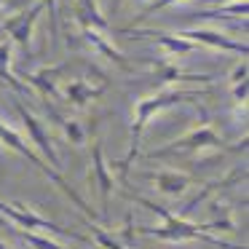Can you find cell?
I'll return each instance as SVG.
<instances>
[{
    "instance_id": "obj_3",
    "label": "cell",
    "mask_w": 249,
    "mask_h": 249,
    "mask_svg": "<svg viewBox=\"0 0 249 249\" xmlns=\"http://www.w3.org/2000/svg\"><path fill=\"white\" fill-rule=\"evenodd\" d=\"M0 140L6 142V145H8V147H11V150H17V153H19V156H24V158H27V161H33V163H35V166H38V169H40V172H43V174H46V177H49V179H51V182H56V185H59V188H62V190H65V196H67V198H72V204H75V206H78V209H83V212H86V214H89V217H94V212H91V209H89V204H86V201H83V198H81V196H78V193H75V190H72V188H70V182H67V179H65V177H62V174H59V172H56V169H54V166H46V163H43V158H38V156H35V153H33V147H30V145H27V142H24V140H22V137H19V134H17V131H14V129H8V126H6V124H3V121H0Z\"/></svg>"
},
{
    "instance_id": "obj_27",
    "label": "cell",
    "mask_w": 249,
    "mask_h": 249,
    "mask_svg": "<svg viewBox=\"0 0 249 249\" xmlns=\"http://www.w3.org/2000/svg\"><path fill=\"white\" fill-rule=\"evenodd\" d=\"M0 222H3V217H0Z\"/></svg>"
},
{
    "instance_id": "obj_24",
    "label": "cell",
    "mask_w": 249,
    "mask_h": 249,
    "mask_svg": "<svg viewBox=\"0 0 249 249\" xmlns=\"http://www.w3.org/2000/svg\"><path fill=\"white\" fill-rule=\"evenodd\" d=\"M121 6H124V0H115V3H113V8H115V11H118Z\"/></svg>"
},
{
    "instance_id": "obj_7",
    "label": "cell",
    "mask_w": 249,
    "mask_h": 249,
    "mask_svg": "<svg viewBox=\"0 0 249 249\" xmlns=\"http://www.w3.org/2000/svg\"><path fill=\"white\" fill-rule=\"evenodd\" d=\"M94 182L99 190V204H102V217H107L110 209V196H113L115 179L110 174L107 163H105V153H102V140H94Z\"/></svg>"
},
{
    "instance_id": "obj_15",
    "label": "cell",
    "mask_w": 249,
    "mask_h": 249,
    "mask_svg": "<svg viewBox=\"0 0 249 249\" xmlns=\"http://www.w3.org/2000/svg\"><path fill=\"white\" fill-rule=\"evenodd\" d=\"M153 179H156L158 190H163V193H169V196L182 193V190H188V185L193 182L190 177H185V174H179V172H158V174H153Z\"/></svg>"
},
{
    "instance_id": "obj_6",
    "label": "cell",
    "mask_w": 249,
    "mask_h": 249,
    "mask_svg": "<svg viewBox=\"0 0 249 249\" xmlns=\"http://www.w3.org/2000/svg\"><path fill=\"white\" fill-rule=\"evenodd\" d=\"M0 217H8L14 220L22 231H49V233H65L56 222L46 220V217L35 214V212H27L22 204H3L0 201Z\"/></svg>"
},
{
    "instance_id": "obj_10",
    "label": "cell",
    "mask_w": 249,
    "mask_h": 249,
    "mask_svg": "<svg viewBox=\"0 0 249 249\" xmlns=\"http://www.w3.org/2000/svg\"><path fill=\"white\" fill-rule=\"evenodd\" d=\"M75 19L81 24V30L89 27V30H97V33L110 30V22L107 17H102L97 0H75Z\"/></svg>"
},
{
    "instance_id": "obj_16",
    "label": "cell",
    "mask_w": 249,
    "mask_h": 249,
    "mask_svg": "<svg viewBox=\"0 0 249 249\" xmlns=\"http://www.w3.org/2000/svg\"><path fill=\"white\" fill-rule=\"evenodd\" d=\"M8 59H11V43H0V78L6 83H11L17 91H30V86H24V83H19L17 78L8 72Z\"/></svg>"
},
{
    "instance_id": "obj_26",
    "label": "cell",
    "mask_w": 249,
    "mask_h": 249,
    "mask_svg": "<svg viewBox=\"0 0 249 249\" xmlns=\"http://www.w3.org/2000/svg\"><path fill=\"white\" fill-rule=\"evenodd\" d=\"M0 6H3V0H0Z\"/></svg>"
},
{
    "instance_id": "obj_18",
    "label": "cell",
    "mask_w": 249,
    "mask_h": 249,
    "mask_svg": "<svg viewBox=\"0 0 249 249\" xmlns=\"http://www.w3.org/2000/svg\"><path fill=\"white\" fill-rule=\"evenodd\" d=\"M91 231H94V238H97V244H102L105 249H124L113 236H107V231H102V228H94V225H91Z\"/></svg>"
},
{
    "instance_id": "obj_14",
    "label": "cell",
    "mask_w": 249,
    "mask_h": 249,
    "mask_svg": "<svg viewBox=\"0 0 249 249\" xmlns=\"http://www.w3.org/2000/svg\"><path fill=\"white\" fill-rule=\"evenodd\" d=\"M105 86H91L89 81H67V102L72 105H86L91 102V99H97L99 94H102Z\"/></svg>"
},
{
    "instance_id": "obj_22",
    "label": "cell",
    "mask_w": 249,
    "mask_h": 249,
    "mask_svg": "<svg viewBox=\"0 0 249 249\" xmlns=\"http://www.w3.org/2000/svg\"><path fill=\"white\" fill-rule=\"evenodd\" d=\"M241 81H247V62H241V65L233 70V75H231V83L236 86V83H241Z\"/></svg>"
},
{
    "instance_id": "obj_11",
    "label": "cell",
    "mask_w": 249,
    "mask_h": 249,
    "mask_svg": "<svg viewBox=\"0 0 249 249\" xmlns=\"http://www.w3.org/2000/svg\"><path fill=\"white\" fill-rule=\"evenodd\" d=\"M134 35H137V38H153V40H158V43H161L169 54H188V51H193V46H196V43H190V40H185V38L166 35V33H156V30H137Z\"/></svg>"
},
{
    "instance_id": "obj_17",
    "label": "cell",
    "mask_w": 249,
    "mask_h": 249,
    "mask_svg": "<svg viewBox=\"0 0 249 249\" xmlns=\"http://www.w3.org/2000/svg\"><path fill=\"white\" fill-rule=\"evenodd\" d=\"M17 236L19 238H24L27 244H33L35 249H62V247H56V244H51L49 238H43V236H38V233H27V231H17Z\"/></svg>"
},
{
    "instance_id": "obj_1",
    "label": "cell",
    "mask_w": 249,
    "mask_h": 249,
    "mask_svg": "<svg viewBox=\"0 0 249 249\" xmlns=\"http://www.w3.org/2000/svg\"><path fill=\"white\" fill-rule=\"evenodd\" d=\"M201 97H204V91H179V89H174V91H161V94H156V97L140 99V102H137V113H134V124H131V142H129L131 147H129V156L121 161V172H126V169L131 166V161L137 158L140 137H142V131H145L147 121H150L158 110H166V107H172V105H177V102L201 99Z\"/></svg>"
},
{
    "instance_id": "obj_2",
    "label": "cell",
    "mask_w": 249,
    "mask_h": 249,
    "mask_svg": "<svg viewBox=\"0 0 249 249\" xmlns=\"http://www.w3.org/2000/svg\"><path fill=\"white\" fill-rule=\"evenodd\" d=\"M134 201L137 204H142V206H147V209H153L158 217H163V225L161 228H142V233H147V236H156V238H163V241H209V244H217V247H231V244H225L222 238H214V236H209V228L206 225H193V222H185V220H179V217H174L169 209H163V206H158V204H153V201H147V198H137L134 196Z\"/></svg>"
},
{
    "instance_id": "obj_12",
    "label": "cell",
    "mask_w": 249,
    "mask_h": 249,
    "mask_svg": "<svg viewBox=\"0 0 249 249\" xmlns=\"http://www.w3.org/2000/svg\"><path fill=\"white\" fill-rule=\"evenodd\" d=\"M83 38H86L89 43H91L94 49H97L99 54H102V56H107L110 62H115V65H121L124 70H131V65L126 62V56L121 54V51L115 49V46H110V43H107V38H102V35H99L97 30H89V27H83Z\"/></svg>"
},
{
    "instance_id": "obj_8",
    "label": "cell",
    "mask_w": 249,
    "mask_h": 249,
    "mask_svg": "<svg viewBox=\"0 0 249 249\" xmlns=\"http://www.w3.org/2000/svg\"><path fill=\"white\" fill-rule=\"evenodd\" d=\"M177 38H185L190 43H201V46H212V49H222V51H233V54H244L247 56V43H238L231 40L228 35L220 33H209V30H188V33H179Z\"/></svg>"
},
{
    "instance_id": "obj_21",
    "label": "cell",
    "mask_w": 249,
    "mask_h": 249,
    "mask_svg": "<svg viewBox=\"0 0 249 249\" xmlns=\"http://www.w3.org/2000/svg\"><path fill=\"white\" fill-rule=\"evenodd\" d=\"M43 3V8L51 14V35H56V30H59V17H56V0H40Z\"/></svg>"
},
{
    "instance_id": "obj_9",
    "label": "cell",
    "mask_w": 249,
    "mask_h": 249,
    "mask_svg": "<svg viewBox=\"0 0 249 249\" xmlns=\"http://www.w3.org/2000/svg\"><path fill=\"white\" fill-rule=\"evenodd\" d=\"M17 110H19V115H22L24 126H27V131H30V140L38 145V150L43 153L46 158H51V163H54V166H59V158H56V150H54V145H51L49 134H46L43 124H40V121L35 118V115L24 107V105H17Z\"/></svg>"
},
{
    "instance_id": "obj_5",
    "label": "cell",
    "mask_w": 249,
    "mask_h": 249,
    "mask_svg": "<svg viewBox=\"0 0 249 249\" xmlns=\"http://www.w3.org/2000/svg\"><path fill=\"white\" fill-rule=\"evenodd\" d=\"M46 8H43V3H35L30 11H22V14H17V17H11V19H6L3 22V30L8 33V38L14 40V43L19 46V49L27 54L30 51V38H33V27H35V22H38V17L43 14Z\"/></svg>"
},
{
    "instance_id": "obj_25",
    "label": "cell",
    "mask_w": 249,
    "mask_h": 249,
    "mask_svg": "<svg viewBox=\"0 0 249 249\" xmlns=\"http://www.w3.org/2000/svg\"><path fill=\"white\" fill-rule=\"evenodd\" d=\"M0 249H8V247H6V244H3V241H0Z\"/></svg>"
},
{
    "instance_id": "obj_13",
    "label": "cell",
    "mask_w": 249,
    "mask_h": 249,
    "mask_svg": "<svg viewBox=\"0 0 249 249\" xmlns=\"http://www.w3.org/2000/svg\"><path fill=\"white\" fill-rule=\"evenodd\" d=\"M62 67H46V70L35 72V75H30V86H35L43 97H56L59 99V89H56V78H59Z\"/></svg>"
},
{
    "instance_id": "obj_4",
    "label": "cell",
    "mask_w": 249,
    "mask_h": 249,
    "mask_svg": "<svg viewBox=\"0 0 249 249\" xmlns=\"http://www.w3.org/2000/svg\"><path fill=\"white\" fill-rule=\"evenodd\" d=\"M222 145H225V142L220 140V134H217L212 126H198V129H193L190 134L169 142L161 150H153L150 156L163 158V156H174V153H193V150H204V147H222Z\"/></svg>"
},
{
    "instance_id": "obj_20",
    "label": "cell",
    "mask_w": 249,
    "mask_h": 249,
    "mask_svg": "<svg viewBox=\"0 0 249 249\" xmlns=\"http://www.w3.org/2000/svg\"><path fill=\"white\" fill-rule=\"evenodd\" d=\"M174 3H179V0H156V3H153V6H147L145 11H142L140 17H137V19H147V17H153L156 11H161V8H169V6H174Z\"/></svg>"
},
{
    "instance_id": "obj_23",
    "label": "cell",
    "mask_w": 249,
    "mask_h": 249,
    "mask_svg": "<svg viewBox=\"0 0 249 249\" xmlns=\"http://www.w3.org/2000/svg\"><path fill=\"white\" fill-rule=\"evenodd\" d=\"M233 97H236V102H247V81L233 86Z\"/></svg>"
},
{
    "instance_id": "obj_19",
    "label": "cell",
    "mask_w": 249,
    "mask_h": 249,
    "mask_svg": "<svg viewBox=\"0 0 249 249\" xmlns=\"http://www.w3.org/2000/svg\"><path fill=\"white\" fill-rule=\"evenodd\" d=\"M62 126H65L67 140H72L75 145H78V142H83V129H81V124H78V121H62Z\"/></svg>"
}]
</instances>
